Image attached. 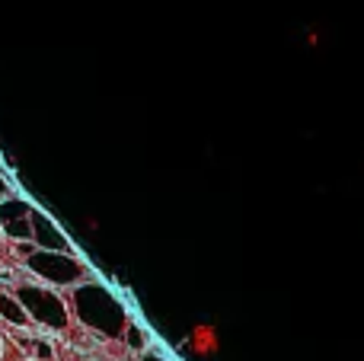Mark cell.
<instances>
[{
    "instance_id": "cell-10",
    "label": "cell",
    "mask_w": 364,
    "mask_h": 361,
    "mask_svg": "<svg viewBox=\"0 0 364 361\" xmlns=\"http://www.w3.org/2000/svg\"><path fill=\"white\" fill-rule=\"evenodd\" d=\"M141 361H166V358L157 349H147V352H141Z\"/></svg>"
},
{
    "instance_id": "cell-5",
    "label": "cell",
    "mask_w": 364,
    "mask_h": 361,
    "mask_svg": "<svg viewBox=\"0 0 364 361\" xmlns=\"http://www.w3.org/2000/svg\"><path fill=\"white\" fill-rule=\"evenodd\" d=\"M182 349L192 358H214L220 352V330L214 323H208V320H198V323L188 326Z\"/></svg>"
},
{
    "instance_id": "cell-3",
    "label": "cell",
    "mask_w": 364,
    "mask_h": 361,
    "mask_svg": "<svg viewBox=\"0 0 364 361\" xmlns=\"http://www.w3.org/2000/svg\"><path fill=\"white\" fill-rule=\"evenodd\" d=\"M29 262V272H36L42 281H48V288H68V285H77L87 279V266L77 259L74 253H48V249H29L26 256Z\"/></svg>"
},
{
    "instance_id": "cell-4",
    "label": "cell",
    "mask_w": 364,
    "mask_h": 361,
    "mask_svg": "<svg viewBox=\"0 0 364 361\" xmlns=\"http://www.w3.org/2000/svg\"><path fill=\"white\" fill-rule=\"evenodd\" d=\"M32 249H48V253H74L68 234L61 224L51 221L42 208H32Z\"/></svg>"
},
{
    "instance_id": "cell-8",
    "label": "cell",
    "mask_w": 364,
    "mask_h": 361,
    "mask_svg": "<svg viewBox=\"0 0 364 361\" xmlns=\"http://www.w3.org/2000/svg\"><path fill=\"white\" fill-rule=\"evenodd\" d=\"M125 339H128V345H134L138 352H147V333H144V326H141V323L128 320V326H125Z\"/></svg>"
},
{
    "instance_id": "cell-2",
    "label": "cell",
    "mask_w": 364,
    "mask_h": 361,
    "mask_svg": "<svg viewBox=\"0 0 364 361\" xmlns=\"http://www.w3.org/2000/svg\"><path fill=\"white\" fill-rule=\"evenodd\" d=\"M13 294L19 298V304H23V311L29 313L32 323L45 326V330H64V326L70 323V311L55 294V288L29 285V281H26V285H19Z\"/></svg>"
},
{
    "instance_id": "cell-11",
    "label": "cell",
    "mask_w": 364,
    "mask_h": 361,
    "mask_svg": "<svg viewBox=\"0 0 364 361\" xmlns=\"http://www.w3.org/2000/svg\"><path fill=\"white\" fill-rule=\"evenodd\" d=\"M6 195H10V183L0 176V198H6Z\"/></svg>"
},
{
    "instance_id": "cell-6",
    "label": "cell",
    "mask_w": 364,
    "mask_h": 361,
    "mask_svg": "<svg viewBox=\"0 0 364 361\" xmlns=\"http://www.w3.org/2000/svg\"><path fill=\"white\" fill-rule=\"evenodd\" d=\"M32 208H36V205H29L26 198H19V195H6V198H0V227H6V224H16V221H26V217H32Z\"/></svg>"
},
{
    "instance_id": "cell-1",
    "label": "cell",
    "mask_w": 364,
    "mask_h": 361,
    "mask_svg": "<svg viewBox=\"0 0 364 361\" xmlns=\"http://www.w3.org/2000/svg\"><path fill=\"white\" fill-rule=\"evenodd\" d=\"M74 313L80 317V323H87L90 330L102 333V336H122L128 326V307L122 304V298L102 281H83L74 288Z\"/></svg>"
},
{
    "instance_id": "cell-7",
    "label": "cell",
    "mask_w": 364,
    "mask_h": 361,
    "mask_svg": "<svg viewBox=\"0 0 364 361\" xmlns=\"http://www.w3.org/2000/svg\"><path fill=\"white\" fill-rule=\"evenodd\" d=\"M0 317H4L10 326H26V323H32L29 313L23 311V304H19V298H16L13 291H0Z\"/></svg>"
},
{
    "instance_id": "cell-12",
    "label": "cell",
    "mask_w": 364,
    "mask_h": 361,
    "mask_svg": "<svg viewBox=\"0 0 364 361\" xmlns=\"http://www.w3.org/2000/svg\"><path fill=\"white\" fill-rule=\"evenodd\" d=\"M0 243H4V230H0Z\"/></svg>"
},
{
    "instance_id": "cell-9",
    "label": "cell",
    "mask_w": 364,
    "mask_h": 361,
    "mask_svg": "<svg viewBox=\"0 0 364 361\" xmlns=\"http://www.w3.org/2000/svg\"><path fill=\"white\" fill-rule=\"evenodd\" d=\"M23 349L32 352V355H36L38 361H48V358H51V345H48V343H38V339H29V343L23 339Z\"/></svg>"
}]
</instances>
